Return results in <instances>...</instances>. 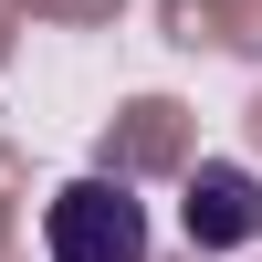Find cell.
Segmentation results:
<instances>
[{
	"instance_id": "cell-1",
	"label": "cell",
	"mask_w": 262,
	"mask_h": 262,
	"mask_svg": "<svg viewBox=\"0 0 262 262\" xmlns=\"http://www.w3.org/2000/svg\"><path fill=\"white\" fill-rule=\"evenodd\" d=\"M42 252L53 262H147V200L126 179H63L42 200Z\"/></svg>"
},
{
	"instance_id": "cell-2",
	"label": "cell",
	"mask_w": 262,
	"mask_h": 262,
	"mask_svg": "<svg viewBox=\"0 0 262 262\" xmlns=\"http://www.w3.org/2000/svg\"><path fill=\"white\" fill-rule=\"evenodd\" d=\"M189 242L200 252H231V242H262V189L252 168H189Z\"/></svg>"
}]
</instances>
